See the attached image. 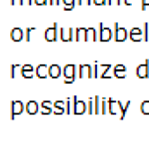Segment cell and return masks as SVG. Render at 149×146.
<instances>
[{"instance_id":"26","label":"cell","mask_w":149,"mask_h":146,"mask_svg":"<svg viewBox=\"0 0 149 146\" xmlns=\"http://www.w3.org/2000/svg\"><path fill=\"white\" fill-rule=\"evenodd\" d=\"M120 2H121V0H108V4H109V5H114V4H120Z\"/></svg>"},{"instance_id":"24","label":"cell","mask_w":149,"mask_h":146,"mask_svg":"<svg viewBox=\"0 0 149 146\" xmlns=\"http://www.w3.org/2000/svg\"><path fill=\"white\" fill-rule=\"evenodd\" d=\"M144 38H146V40L149 42V23L146 25V26H144Z\"/></svg>"},{"instance_id":"27","label":"cell","mask_w":149,"mask_h":146,"mask_svg":"<svg viewBox=\"0 0 149 146\" xmlns=\"http://www.w3.org/2000/svg\"><path fill=\"white\" fill-rule=\"evenodd\" d=\"M76 4H81L83 5V4H90V0H76Z\"/></svg>"},{"instance_id":"5","label":"cell","mask_w":149,"mask_h":146,"mask_svg":"<svg viewBox=\"0 0 149 146\" xmlns=\"http://www.w3.org/2000/svg\"><path fill=\"white\" fill-rule=\"evenodd\" d=\"M73 103H74V106H73V113H83L85 111V103L83 101H80V99H76V98H73Z\"/></svg>"},{"instance_id":"3","label":"cell","mask_w":149,"mask_h":146,"mask_svg":"<svg viewBox=\"0 0 149 146\" xmlns=\"http://www.w3.org/2000/svg\"><path fill=\"white\" fill-rule=\"evenodd\" d=\"M127 36H128V35H127V32L116 25V30H114V40H116V42H123Z\"/></svg>"},{"instance_id":"20","label":"cell","mask_w":149,"mask_h":146,"mask_svg":"<svg viewBox=\"0 0 149 146\" xmlns=\"http://www.w3.org/2000/svg\"><path fill=\"white\" fill-rule=\"evenodd\" d=\"M42 113H52V110H50V103H49V101L42 103Z\"/></svg>"},{"instance_id":"18","label":"cell","mask_w":149,"mask_h":146,"mask_svg":"<svg viewBox=\"0 0 149 146\" xmlns=\"http://www.w3.org/2000/svg\"><path fill=\"white\" fill-rule=\"evenodd\" d=\"M61 2H63V4L66 5V7H64L66 11H70V9H73V7H74V4H76V0H61Z\"/></svg>"},{"instance_id":"28","label":"cell","mask_w":149,"mask_h":146,"mask_svg":"<svg viewBox=\"0 0 149 146\" xmlns=\"http://www.w3.org/2000/svg\"><path fill=\"white\" fill-rule=\"evenodd\" d=\"M149 5V0H142V9H146Z\"/></svg>"},{"instance_id":"4","label":"cell","mask_w":149,"mask_h":146,"mask_svg":"<svg viewBox=\"0 0 149 146\" xmlns=\"http://www.w3.org/2000/svg\"><path fill=\"white\" fill-rule=\"evenodd\" d=\"M137 75H139L141 78H146V77H149V61H146L144 65H141V66L137 68Z\"/></svg>"},{"instance_id":"15","label":"cell","mask_w":149,"mask_h":146,"mask_svg":"<svg viewBox=\"0 0 149 146\" xmlns=\"http://www.w3.org/2000/svg\"><path fill=\"white\" fill-rule=\"evenodd\" d=\"M90 72H92L90 65H81L80 66V77H90Z\"/></svg>"},{"instance_id":"25","label":"cell","mask_w":149,"mask_h":146,"mask_svg":"<svg viewBox=\"0 0 149 146\" xmlns=\"http://www.w3.org/2000/svg\"><path fill=\"white\" fill-rule=\"evenodd\" d=\"M128 105H130V103H125V105L121 106V113H120V117H121V118L125 117V111H127V108H128Z\"/></svg>"},{"instance_id":"19","label":"cell","mask_w":149,"mask_h":146,"mask_svg":"<svg viewBox=\"0 0 149 146\" xmlns=\"http://www.w3.org/2000/svg\"><path fill=\"white\" fill-rule=\"evenodd\" d=\"M87 32H88V30L78 28V30H76V33H78V35H76V38H78V40H85V38H87V36H85V33H87Z\"/></svg>"},{"instance_id":"31","label":"cell","mask_w":149,"mask_h":146,"mask_svg":"<svg viewBox=\"0 0 149 146\" xmlns=\"http://www.w3.org/2000/svg\"><path fill=\"white\" fill-rule=\"evenodd\" d=\"M21 4H30V0H21Z\"/></svg>"},{"instance_id":"7","label":"cell","mask_w":149,"mask_h":146,"mask_svg":"<svg viewBox=\"0 0 149 146\" xmlns=\"http://www.w3.org/2000/svg\"><path fill=\"white\" fill-rule=\"evenodd\" d=\"M10 36H12V40H14V42H19V40L26 38V36H24V32H23V30H19V28H14V30L10 32Z\"/></svg>"},{"instance_id":"13","label":"cell","mask_w":149,"mask_h":146,"mask_svg":"<svg viewBox=\"0 0 149 146\" xmlns=\"http://www.w3.org/2000/svg\"><path fill=\"white\" fill-rule=\"evenodd\" d=\"M26 111L30 113V115H35L38 111V103H35V101H30L28 103V106H26Z\"/></svg>"},{"instance_id":"16","label":"cell","mask_w":149,"mask_h":146,"mask_svg":"<svg viewBox=\"0 0 149 146\" xmlns=\"http://www.w3.org/2000/svg\"><path fill=\"white\" fill-rule=\"evenodd\" d=\"M118 108H120V103H116V101L109 99V113L116 115V113H118Z\"/></svg>"},{"instance_id":"17","label":"cell","mask_w":149,"mask_h":146,"mask_svg":"<svg viewBox=\"0 0 149 146\" xmlns=\"http://www.w3.org/2000/svg\"><path fill=\"white\" fill-rule=\"evenodd\" d=\"M94 103H95V98H90V99L87 101V110H88V113H95V108H94Z\"/></svg>"},{"instance_id":"32","label":"cell","mask_w":149,"mask_h":146,"mask_svg":"<svg viewBox=\"0 0 149 146\" xmlns=\"http://www.w3.org/2000/svg\"><path fill=\"white\" fill-rule=\"evenodd\" d=\"M12 4H21V0H12Z\"/></svg>"},{"instance_id":"11","label":"cell","mask_w":149,"mask_h":146,"mask_svg":"<svg viewBox=\"0 0 149 146\" xmlns=\"http://www.w3.org/2000/svg\"><path fill=\"white\" fill-rule=\"evenodd\" d=\"M49 68H50V66H47V65H40L37 68V77H40V78L47 77V75H49Z\"/></svg>"},{"instance_id":"9","label":"cell","mask_w":149,"mask_h":146,"mask_svg":"<svg viewBox=\"0 0 149 146\" xmlns=\"http://www.w3.org/2000/svg\"><path fill=\"white\" fill-rule=\"evenodd\" d=\"M61 75V68L57 66V65H50V68H49V77L50 78H57Z\"/></svg>"},{"instance_id":"23","label":"cell","mask_w":149,"mask_h":146,"mask_svg":"<svg viewBox=\"0 0 149 146\" xmlns=\"http://www.w3.org/2000/svg\"><path fill=\"white\" fill-rule=\"evenodd\" d=\"M21 70V66L19 65H12V68H10V77H16V73Z\"/></svg>"},{"instance_id":"29","label":"cell","mask_w":149,"mask_h":146,"mask_svg":"<svg viewBox=\"0 0 149 146\" xmlns=\"http://www.w3.org/2000/svg\"><path fill=\"white\" fill-rule=\"evenodd\" d=\"M94 4H108V0H94Z\"/></svg>"},{"instance_id":"12","label":"cell","mask_w":149,"mask_h":146,"mask_svg":"<svg viewBox=\"0 0 149 146\" xmlns=\"http://www.w3.org/2000/svg\"><path fill=\"white\" fill-rule=\"evenodd\" d=\"M114 77L116 78H123L125 77V66L123 65H116L114 66Z\"/></svg>"},{"instance_id":"14","label":"cell","mask_w":149,"mask_h":146,"mask_svg":"<svg viewBox=\"0 0 149 146\" xmlns=\"http://www.w3.org/2000/svg\"><path fill=\"white\" fill-rule=\"evenodd\" d=\"M31 72H33V66H31V65H24V66L21 68V73H23L24 78H30V77H31Z\"/></svg>"},{"instance_id":"22","label":"cell","mask_w":149,"mask_h":146,"mask_svg":"<svg viewBox=\"0 0 149 146\" xmlns=\"http://www.w3.org/2000/svg\"><path fill=\"white\" fill-rule=\"evenodd\" d=\"M56 105V113H61V111H66L64 110V105L61 103V101H57V103H54Z\"/></svg>"},{"instance_id":"10","label":"cell","mask_w":149,"mask_h":146,"mask_svg":"<svg viewBox=\"0 0 149 146\" xmlns=\"http://www.w3.org/2000/svg\"><path fill=\"white\" fill-rule=\"evenodd\" d=\"M23 110H24V106H23V103H21V101H14V103H12V117L19 115Z\"/></svg>"},{"instance_id":"8","label":"cell","mask_w":149,"mask_h":146,"mask_svg":"<svg viewBox=\"0 0 149 146\" xmlns=\"http://www.w3.org/2000/svg\"><path fill=\"white\" fill-rule=\"evenodd\" d=\"M130 38L132 40H135V42H139V40H142L144 35H142V30H139V28H132V32H130Z\"/></svg>"},{"instance_id":"6","label":"cell","mask_w":149,"mask_h":146,"mask_svg":"<svg viewBox=\"0 0 149 146\" xmlns=\"http://www.w3.org/2000/svg\"><path fill=\"white\" fill-rule=\"evenodd\" d=\"M99 30H101V36H99V40H102V42L111 40V32H109L108 28H104V25H101V26H99Z\"/></svg>"},{"instance_id":"2","label":"cell","mask_w":149,"mask_h":146,"mask_svg":"<svg viewBox=\"0 0 149 146\" xmlns=\"http://www.w3.org/2000/svg\"><path fill=\"white\" fill-rule=\"evenodd\" d=\"M57 32H59V25L56 23V25H54L50 30H47V32H45V40H49V42H54V40L57 38V35H56Z\"/></svg>"},{"instance_id":"30","label":"cell","mask_w":149,"mask_h":146,"mask_svg":"<svg viewBox=\"0 0 149 146\" xmlns=\"http://www.w3.org/2000/svg\"><path fill=\"white\" fill-rule=\"evenodd\" d=\"M45 2H49V0H35V4H45Z\"/></svg>"},{"instance_id":"1","label":"cell","mask_w":149,"mask_h":146,"mask_svg":"<svg viewBox=\"0 0 149 146\" xmlns=\"http://www.w3.org/2000/svg\"><path fill=\"white\" fill-rule=\"evenodd\" d=\"M73 72H74V65H68V66L64 68V82H66V84H71L74 80Z\"/></svg>"},{"instance_id":"21","label":"cell","mask_w":149,"mask_h":146,"mask_svg":"<svg viewBox=\"0 0 149 146\" xmlns=\"http://www.w3.org/2000/svg\"><path fill=\"white\" fill-rule=\"evenodd\" d=\"M141 111L146 113V115H149V101H144V103L141 105Z\"/></svg>"}]
</instances>
